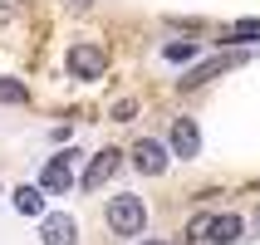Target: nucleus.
Segmentation results:
<instances>
[{
	"label": "nucleus",
	"mask_w": 260,
	"mask_h": 245,
	"mask_svg": "<svg viewBox=\"0 0 260 245\" xmlns=\"http://www.w3.org/2000/svg\"><path fill=\"white\" fill-rule=\"evenodd\" d=\"M108 226H113L118 235H143V226H147L143 196H113V201H108Z\"/></svg>",
	"instance_id": "f257e3e1"
},
{
	"label": "nucleus",
	"mask_w": 260,
	"mask_h": 245,
	"mask_svg": "<svg viewBox=\"0 0 260 245\" xmlns=\"http://www.w3.org/2000/svg\"><path fill=\"white\" fill-rule=\"evenodd\" d=\"M103 69H108V49L93 40H79L69 49V74L74 79H103Z\"/></svg>",
	"instance_id": "f03ea898"
},
{
	"label": "nucleus",
	"mask_w": 260,
	"mask_h": 245,
	"mask_svg": "<svg viewBox=\"0 0 260 245\" xmlns=\"http://www.w3.org/2000/svg\"><path fill=\"white\" fill-rule=\"evenodd\" d=\"M69 187H74V152H59V157L44 162V172H40V191H44V196H64Z\"/></svg>",
	"instance_id": "7ed1b4c3"
},
{
	"label": "nucleus",
	"mask_w": 260,
	"mask_h": 245,
	"mask_svg": "<svg viewBox=\"0 0 260 245\" xmlns=\"http://www.w3.org/2000/svg\"><path fill=\"white\" fill-rule=\"evenodd\" d=\"M40 240H44V245H79V221L64 216V211L44 216V221H40Z\"/></svg>",
	"instance_id": "20e7f679"
},
{
	"label": "nucleus",
	"mask_w": 260,
	"mask_h": 245,
	"mask_svg": "<svg viewBox=\"0 0 260 245\" xmlns=\"http://www.w3.org/2000/svg\"><path fill=\"white\" fill-rule=\"evenodd\" d=\"M133 167H138L143 177H162L167 172V147L152 143V137H143V143L133 147Z\"/></svg>",
	"instance_id": "39448f33"
},
{
	"label": "nucleus",
	"mask_w": 260,
	"mask_h": 245,
	"mask_svg": "<svg viewBox=\"0 0 260 245\" xmlns=\"http://www.w3.org/2000/svg\"><path fill=\"white\" fill-rule=\"evenodd\" d=\"M172 152H177L182 162L202 152V132H197V123H191V118H177V123H172Z\"/></svg>",
	"instance_id": "423d86ee"
},
{
	"label": "nucleus",
	"mask_w": 260,
	"mask_h": 245,
	"mask_svg": "<svg viewBox=\"0 0 260 245\" xmlns=\"http://www.w3.org/2000/svg\"><path fill=\"white\" fill-rule=\"evenodd\" d=\"M113 172H118V152H113V147H103V152H93V162H88L84 187H88V191H99V187H103V182H108Z\"/></svg>",
	"instance_id": "0eeeda50"
},
{
	"label": "nucleus",
	"mask_w": 260,
	"mask_h": 245,
	"mask_svg": "<svg viewBox=\"0 0 260 245\" xmlns=\"http://www.w3.org/2000/svg\"><path fill=\"white\" fill-rule=\"evenodd\" d=\"M206 240H211V245H231V240H241V216H231V211L211 216V226H206Z\"/></svg>",
	"instance_id": "6e6552de"
},
{
	"label": "nucleus",
	"mask_w": 260,
	"mask_h": 245,
	"mask_svg": "<svg viewBox=\"0 0 260 245\" xmlns=\"http://www.w3.org/2000/svg\"><path fill=\"white\" fill-rule=\"evenodd\" d=\"M15 211L20 216H44V191L40 187H20L15 191Z\"/></svg>",
	"instance_id": "1a4fd4ad"
},
{
	"label": "nucleus",
	"mask_w": 260,
	"mask_h": 245,
	"mask_svg": "<svg viewBox=\"0 0 260 245\" xmlns=\"http://www.w3.org/2000/svg\"><path fill=\"white\" fill-rule=\"evenodd\" d=\"M226 69V59H206V64H197V69L182 79V88H197V84H206V79H216V74Z\"/></svg>",
	"instance_id": "9d476101"
},
{
	"label": "nucleus",
	"mask_w": 260,
	"mask_h": 245,
	"mask_svg": "<svg viewBox=\"0 0 260 245\" xmlns=\"http://www.w3.org/2000/svg\"><path fill=\"white\" fill-rule=\"evenodd\" d=\"M260 40V20H241V25H231V34H226V44H250Z\"/></svg>",
	"instance_id": "9b49d317"
},
{
	"label": "nucleus",
	"mask_w": 260,
	"mask_h": 245,
	"mask_svg": "<svg viewBox=\"0 0 260 245\" xmlns=\"http://www.w3.org/2000/svg\"><path fill=\"white\" fill-rule=\"evenodd\" d=\"M29 88L20 84V79H0V103H25Z\"/></svg>",
	"instance_id": "f8f14e48"
},
{
	"label": "nucleus",
	"mask_w": 260,
	"mask_h": 245,
	"mask_svg": "<svg viewBox=\"0 0 260 245\" xmlns=\"http://www.w3.org/2000/svg\"><path fill=\"white\" fill-rule=\"evenodd\" d=\"M191 54H197V44H187V40H182V44H167V59H172V64H182V59H191Z\"/></svg>",
	"instance_id": "ddd939ff"
},
{
	"label": "nucleus",
	"mask_w": 260,
	"mask_h": 245,
	"mask_svg": "<svg viewBox=\"0 0 260 245\" xmlns=\"http://www.w3.org/2000/svg\"><path fill=\"white\" fill-rule=\"evenodd\" d=\"M15 15H20V0H0V25H10Z\"/></svg>",
	"instance_id": "4468645a"
},
{
	"label": "nucleus",
	"mask_w": 260,
	"mask_h": 245,
	"mask_svg": "<svg viewBox=\"0 0 260 245\" xmlns=\"http://www.w3.org/2000/svg\"><path fill=\"white\" fill-rule=\"evenodd\" d=\"M138 245H162V240H138Z\"/></svg>",
	"instance_id": "2eb2a0df"
},
{
	"label": "nucleus",
	"mask_w": 260,
	"mask_h": 245,
	"mask_svg": "<svg viewBox=\"0 0 260 245\" xmlns=\"http://www.w3.org/2000/svg\"><path fill=\"white\" fill-rule=\"evenodd\" d=\"M74 5H88V0H74Z\"/></svg>",
	"instance_id": "dca6fc26"
}]
</instances>
